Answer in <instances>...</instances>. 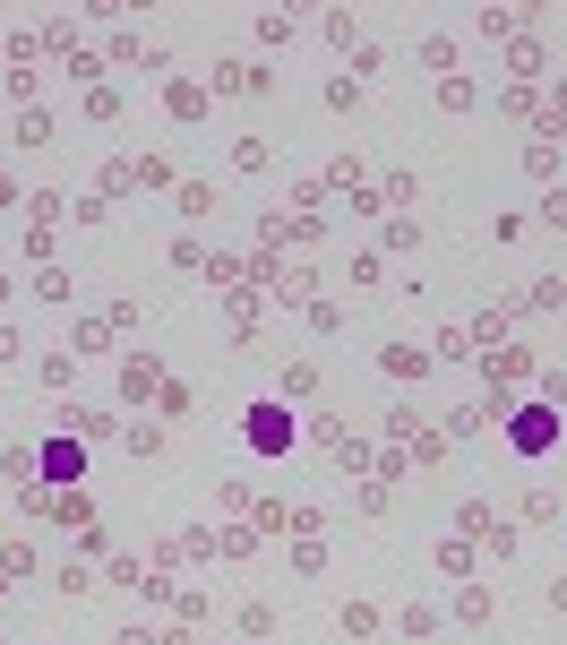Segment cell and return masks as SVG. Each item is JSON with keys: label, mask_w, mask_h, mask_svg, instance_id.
<instances>
[{"label": "cell", "mask_w": 567, "mask_h": 645, "mask_svg": "<svg viewBox=\"0 0 567 645\" xmlns=\"http://www.w3.org/2000/svg\"><path fill=\"white\" fill-rule=\"evenodd\" d=\"M542 224H550V233H567V190H550V198H542Z\"/></svg>", "instance_id": "9a60e30c"}, {"label": "cell", "mask_w": 567, "mask_h": 645, "mask_svg": "<svg viewBox=\"0 0 567 645\" xmlns=\"http://www.w3.org/2000/svg\"><path fill=\"white\" fill-rule=\"evenodd\" d=\"M86 508H95L86 491H52V516H61V525H86Z\"/></svg>", "instance_id": "30bf717a"}, {"label": "cell", "mask_w": 567, "mask_h": 645, "mask_svg": "<svg viewBox=\"0 0 567 645\" xmlns=\"http://www.w3.org/2000/svg\"><path fill=\"white\" fill-rule=\"evenodd\" d=\"M35 482H43V491H78V482H86V439H78V430L35 448Z\"/></svg>", "instance_id": "6da1fadb"}, {"label": "cell", "mask_w": 567, "mask_h": 645, "mask_svg": "<svg viewBox=\"0 0 567 645\" xmlns=\"http://www.w3.org/2000/svg\"><path fill=\"white\" fill-rule=\"evenodd\" d=\"M164 104H172V121H198V112H207V86L172 78V86H164Z\"/></svg>", "instance_id": "8992f818"}, {"label": "cell", "mask_w": 567, "mask_h": 645, "mask_svg": "<svg viewBox=\"0 0 567 645\" xmlns=\"http://www.w3.org/2000/svg\"><path fill=\"white\" fill-rule=\"evenodd\" d=\"M353 26H361L353 9H336V18H327V43H336V52H361V43H353Z\"/></svg>", "instance_id": "4fadbf2b"}, {"label": "cell", "mask_w": 567, "mask_h": 645, "mask_svg": "<svg viewBox=\"0 0 567 645\" xmlns=\"http://www.w3.org/2000/svg\"><path fill=\"white\" fill-rule=\"evenodd\" d=\"M241 439H250V456H284L301 439V422H293V405H250L241 413Z\"/></svg>", "instance_id": "3957f363"}, {"label": "cell", "mask_w": 567, "mask_h": 645, "mask_svg": "<svg viewBox=\"0 0 567 645\" xmlns=\"http://www.w3.org/2000/svg\"><path fill=\"white\" fill-rule=\"evenodd\" d=\"M155 387H164V362H155V353H129L121 362V405H147Z\"/></svg>", "instance_id": "277c9868"}, {"label": "cell", "mask_w": 567, "mask_h": 645, "mask_svg": "<svg viewBox=\"0 0 567 645\" xmlns=\"http://www.w3.org/2000/svg\"><path fill=\"white\" fill-rule=\"evenodd\" d=\"M396 628H404V637H413V645H421V637H439V611H430V602H413V611H404V620H396Z\"/></svg>", "instance_id": "9c48e42d"}, {"label": "cell", "mask_w": 567, "mask_h": 645, "mask_svg": "<svg viewBox=\"0 0 567 645\" xmlns=\"http://www.w3.org/2000/svg\"><path fill=\"white\" fill-rule=\"evenodd\" d=\"M0 594H9V577H0Z\"/></svg>", "instance_id": "e0dca14e"}, {"label": "cell", "mask_w": 567, "mask_h": 645, "mask_svg": "<svg viewBox=\"0 0 567 645\" xmlns=\"http://www.w3.org/2000/svg\"><path fill=\"white\" fill-rule=\"evenodd\" d=\"M35 379H43V387H69V379H78V353H43Z\"/></svg>", "instance_id": "52a82bcc"}, {"label": "cell", "mask_w": 567, "mask_h": 645, "mask_svg": "<svg viewBox=\"0 0 567 645\" xmlns=\"http://www.w3.org/2000/svg\"><path fill=\"white\" fill-rule=\"evenodd\" d=\"M181 215H215V190H207V181H181Z\"/></svg>", "instance_id": "5bb4252c"}, {"label": "cell", "mask_w": 567, "mask_h": 645, "mask_svg": "<svg viewBox=\"0 0 567 645\" xmlns=\"http://www.w3.org/2000/svg\"><path fill=\"white\" fill-rule=\"evenodd\" d=\"M138 190H172V164H164V155H138Z\"/></svg>", "instance_id": "8fae6325"}, {"label": "cell", "mask_w": 567, "mask_h": 645, "mask_svg": "<svg viewBox=\"0 0 567 645\" xmlns=\"http://www.w3.org/2000/svg\"><path fill=\"white\" fill-rule=\"evenodd\" d=\"M301 35V18H284V9H267V18H258V43H267V52H275V43H293Z\"/></svg>", "instance_id": "ba28073f"}, {"label": "cell", "mask_w": 567, "mask_h": 645, "mask_svg": "<svg viewBox=\"0 0 567 645\" xmlns=\"http://www.w3.org/2000/svg\"><path fill=\"white\" fill-rule=\"evenodd\" d=\"M456 620H490V585H464V594H456Z\"/></svg>", "instance_id": "7c38bea8"}, {"label": "cell", "mask_w": 567, "mask_h": 645, "mask_svg": "<svg viewBox=\"0 0 567 645\" xmlns=\"http://www.w3.org/2000/svg\"><path fill=\"white\" fill-rule=\"evenodd\" d=\"M18 353H26V336H18L9 319H0V362H18Z\"/></svg>", "instance_id": "2e32d148"}, {"label": "cell", "mask_w": 567, "mask_h": 645, "mask_svg": "<svg viewBox=\"0 0 567 645\" xmlns=\"http://www.w3.org/2000/svg\"><path fill=\"white\" fill-rule=\"evenodd\" d=\"M378 370H387V379H430V353H413V344H387V353H378Z\"/></svg>", "instance_id": "5b68a950"}, {"label": "cell", "mask_w": 567, "mask_h": 645, "mask_svg": "<svg viewBox=\"0 0 567 645\" xmlns=\"http://www.w3.org/2000/svg\"><path fill=\"white\" fill-rule=\"evenodd\" d=\"M507 439H516V456H550V448H559V405H550V396L516 405V413H507Z\"/></svg>", "instance_id": "7a4b0ae2"}]
</instances>
